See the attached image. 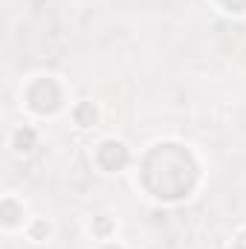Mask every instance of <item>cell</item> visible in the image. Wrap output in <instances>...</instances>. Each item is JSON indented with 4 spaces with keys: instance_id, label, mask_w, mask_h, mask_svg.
<instances>
[{
    "instance_id": "1",
    "label": "cell",
    "mask_w": 246,
    "mask_h": 249,
    "mask_svg": "<svg viewBox=\"0 0 246 249\" xmlns=\"http://www.w3.org/2000/svg\"><path fill=\"white\" fill-rule=\"evenodd\" d=\"M72 116H75V122L81 124V127H90V124H96V107H93V102H84V105H78V107L72 110Z\"/></svg>"
},
{
    "instance_id": "3",
    "label": "cell",
    "mask_w": 246,
    "mask_h": 249,
    "mask_svg": "<svg viewBox=\"0 0 246 249\" xmlns=\"http://www.w3.org/2000/svg\"><path fill=\"white\" fill-rule=\"evenodd\" d=\"M102 249H122V247H119V244H105Z\"/></svg>"
},
{
    "instance_id": "2",
    "label": "cell",
    "mask_w": 246,
    "mask_h": 249,
    "mask_svg": "<svg viewBox=\"0 0 246 249\" xmlns=\"http://www.w3.org/2000/svg\"><path fill=\"white\" fill-rule=\"evenodd\" d=\"M44 235H50V223H44V220H38L32 229H29V238L35 241V244H41L44 241Z\"/></svg>"
}]
</instances>
